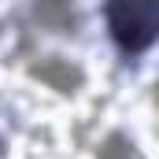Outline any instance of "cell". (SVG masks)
<instances>
[{"label":"cell","mask_w":159,"mask_h":159,"mask_svg":"<svg viewBox=\"0 0 159 159\" xmlns=\"http://www.w3.org/2000/svg\"><path fill=\"white\" fill-rule=\"evenodd\" d=\"M37 74L44 81H52L56 89H70V85H78V70H70V67H63L59 59H48V63H41Z\"/></svg>","instance_id":"7a4b0ae2"},{"label":"cell","mask_w":159,"mask_h":159,"mask_svg":"<svg viewBox=\"0 0 159 159\" xmlns=\"http://www.w3.org/2000/svg\"><path fill=\"white\" fill-rule=\"evenodd\" d=\"M156 19H159V0H111L107 4L111 34L129 52H141V48L152 44Z\"/></svg>","instance_id":"6da1fadb"}]
</instances>
